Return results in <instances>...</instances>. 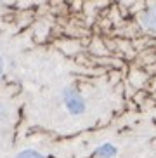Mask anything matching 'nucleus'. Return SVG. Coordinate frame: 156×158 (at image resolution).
Returning a JSON list of instances; mask_svg holds the SVG:
<instances>
[{
  "mask_svg": "<svg viewBox=\"0 0 156 158\" xmlns=\"http://www.w3.org/2000/svg\"><path fill=\"white\" fill-rule=\"evenodd\" d=\"M64 99H66V106L71 113H80L83 111V99L80 98V94L75 90H66L64 92Z\"/></svg>",
  "mask_w": 156,
  "mask_h": 158,
  "instance_id": "f257e3e1",
  "label": "nucleus"
},
{
  "mask_svg": "<svg viewBox=\"0 0 156 158\" xmlns=\"http://www.w3.org/2000/svg\"><path fill=\"white\" fill-rule=\"evenodd\" d=\"M142 26L147 30V31L156 33V4H153L151 7H147L146 12L142 14Z\"/></svg>",
  "mask_w": 156,
  "mask_h": 158,
  "instance_id": "f03ea898",
  "label": "nucleus"
},
{
  "mask_svg": "<svg viewBox=\"0 0 156 158\" xmlns=\"http://www.w3.org/2000/svg\"><path fill=\"white\" fill-rule=\"evenodd\" d=\"M97 153H99V155H104L106 158H109V156H113V155L116 153V149L113 148V146H109V144H104L102 148L97 149Z\"/></svg>",
  "mask_w": 156,
  "mask_h": 158,
  "instance_id": "7ed1b4c3",
  "label": "nucleus"
},
{
  "mask_svg": "<svg viewBox=\"0 0 156 158\" xmlns=\"http://www.w3.org/2000/svg\"><path fill=\"white\" fill-rule=\"evenodd\" d=\"M18 158H43L42 155H38L37 151H23Z\"/></svg>",
  "mask_w": 156,
  "mask_h": 158,
  "instance_id": "20e7f679",
  "label": "nucleus"
},
{
  "mask_svg": "<svg viewBox=\"0 0 156 158\" xmlns=\"http://www.w3.org/2000/svg\"><path fill=\"white\" fill-rule=\"evenodd\" d=\"M2 70H4V63H2V59H0V73H2Z\"/></svg>",
  "mask_w": 156,
  "mask_h": 158,
  "instance_id": "39448f33",
  "label": "nucleus"
}]
</instances>
